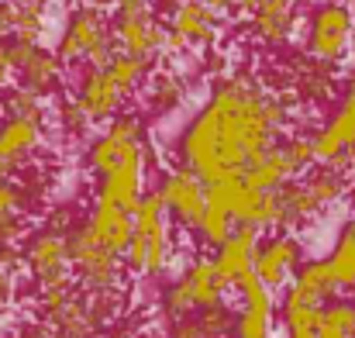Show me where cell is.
<instances>
[{"mask_svg": "<svg viewBox=\"0 0 355 338\" xmlns=\"http://www.w3.org/2000/svg\"><path fill=\"white\" fill-rule=\"evenodd\" d=\"M10 38V14H7V0L0 3V42Z\"/></svg>", "mask_w": 355, "mask_h": 338, "instance_id": "f35d334b", "label": "cell"}, {"mask_svg": "<svg viewBox=\"0 0 355 338\" xmlns=\"http://www.w3.org/2000/svg\"><path fill=\"white\" fill-rule=\"evenodd\" d=\"M355 52V7L349 0H314L304 17V56L324 66H345Z\"/></svg>", "mask_w": 355, "mask_h": 338, "instance_id": "277c9868", "label": "cell"}, {"mask_svg": "<svg viewBox=\"0 0 355 338\" xmlns=\"http://www.w3.org/2000/svg\"><path fill=\"white\" fill-rule=\"evenodd\" d=\"M207 194L218 197L228 208V214L235 218L238 228H255L259 235L262 231H283V201H279V190H255V187H248L238 176V180L211 183Z\"/></svg>", "mask_w": 355, "mask_h": 338, "instance_id": "30bf717a", "label": "cell"}, {"mask_svg": "<svg viewBox=\"0 0 355 338\" xmlns=\"http://www.w3.org/2000/svg\"><path fill=\"white\" fill-rule=\"evenodd\" d=\"M73 101L83 108V114L94 121V124H107L111 117L124 114V87L111 76L107 66H80L76 80H73Z\"/></svg>", "mask_w": 355, "mask_h": 338, "instance_id": "ac0fdd59", "label": "cell"}, {"mask_svg": "<svg viewBox=\"0 0 355 338\" xmlns=\"http://www.w3.org/2000/svg\"><path fill=\"white\" fill-rule=\"evenodd\" d=\"M238 307H211L200 314H187L176 321H166V335L162 338H235Z\"/></svg>", "mask_w": 355, "mask_h": 338, "instance_id": "d4e9b609", "label": "cell"}, {"mask_svg": "<svg viewBox=\"0 0 355 338\" xmlns=\"http://www.w3.org/2000/svg\"><path fill=\"white\" fill-rule=\"evenodd\" d=\"M45 145V124L24 117H0V183L14 180Z\"/></svg>", "mask_w": 355, "mask_h": 338, "instance_id": "44dd1931", "label": "cell"}, {"mask_svg": "<svg viewBox=\"0 0 355 338\" xmlns=\"http://www.w3.org/2000/svg\"><path fill=\"white\" fill-rule=\"evenodd\" d=\"M235 228L238 225H235V218L228 214V208H225L218 197H211V194H207V211H204L200 225H197V231H193V235H197V242H200V245H207V248L214 252V248H218V245L235 231Z\"/></svg>", "mask_w": 355, "mask_h": 338, "instance_id": "1f68e13d", "label": "cell"}, {"mask_svg": "<svg viewBox=\"0 0 355 338\" xmlns=\"http://www.w3.org/2000/svg\"><path fill=\"white\" fill-rule=\"evenodd\" d=\"M266 3H297V0H245V14L255 7H266Z\"/></svg>", "mask_w": 355, "mask_h": 338, "instance_id": "b9f144b4", "label": "cell"}, {"mask_svg": "<svg viewBox=\"0 0 355 338\" xmlns=\"http://www.w3.org/2000/svg\"><path fill=\"white\" fill-rule=\"evenodd\" d=\"M218 17H235V14H245V0H204Z\"/></svg>", "mask_w": 355, "mask_h": 338, "instance_id": "8d00e7d4", "label": "cell"}, {"mask_svg": "<svg viewBox=\"0 0 355 338\" xmlns=\"http://www.w3.org/2000/svg\"><path fill=\"white\" fill-rule=\"evenodd\" d=\"M148 162H152V149L145 145L141 152H135L131 159H124V162L114 166L111 173L97 176V194H94V201L114 204L121 211H131V214H135V208H138L141 197L148 194V190H145Z\"/></svg>", "mask_w": 355, "mask_h": 338, "instance_id": "d6986e66", "label": "cell"}, {"mask_svg": "<svg viewBox=\"0 0 355 338\" xmlns=\"http://www.w3.org/2000/svg\"><path fill=\"white\" fill-rule=\"evenodd\" d=\"M111 14L101 3H80L66 14V24L55 42V56L66 66H107L114 56Z\"/></svg>", "mask_w": 355, "mask_h": 338, "instance_id": "5b68a950", "label": "cell"}, {"mask_svg": "<svg viewBox=\"0 0 355 338\" xmlns=\"http://www.w3.org/2000/svg\"><path fill=\"white\" fill-rule=\"evenodd\" d=\"M190 94V80L176 69H159L148 76V87H145V104L152 114H169L176 111Z\"/></svg>", "mask_w": 355, "mask_h": 338, "instance_id": "83f0119b", "label": "cell"}, {"mask_svg": "<svg viewBox=\"0 0 355 338\" xmlns=\"http://www.w3.org/2000/svg\"><path fill=\"white\" fill-rule=\"evenodd\" d=\"M311 142H314V159L318 162L355 173V66L345 76L338 104L314 128Z\"/></svg>", "mask_w": 355, "mask_h": 338, "instance_id": "ba28073f", "label": "cell"}, {"mask_svg": "<svg viewBox=\"0 0 355 338\" xmlns=\"http://www.w3.org/2000/svg\"><path fill=\"white\" fill-rule=\"evenodd\" d=\"M69 262H73V276L87 294H104V290H121L124 287V259L101 248L97 242H90L80 228L69 231Z\"/></svg>", "mask_w": 355, "mask_h": 338, "instance_id": "9a60e30c", "label": "cell"}, {"mask_svg": "<svg viewBox=\"0 0 355 338\" xmlns=\"http://www.w3.org/2000/svg\"><path fill=\"white\" fill-rule=\"evenodd\" d=\"M17 294V269L0 266V304H10Z\"/></svg>", "mask_w": 355, "mask_h": 338, "instance_id": "d590c367", "label": "cell"}, {"mask_svg": "<svg viewBox=\"0 0 355 338\" xmlns=\"http://www.w3.org/2000/svg\"><path fill=\"white\" fill-rule=\"evenodd\" d=\"M24 338H62V335H55L52 328H45V325H35V328H28L24 332Z\"/></svg>", "mask_w": 355, "mask_h": 338, "instance_id": "ab89813d", "label": "cell"}, {"mask_svg": "<svg viewBox=\"0 0 355 338\" xmlns=\"http://www.w3.org/2000/svg\"><path fill=\"white\" fill-rule=\"evenodd\" d=\"M255 248H259V231L255 228H235L214 252H211V262H214V273L218 280L232 290L238 287L252 266H255Z\"/></svg>", "mask_w": 355, "mask_h": 338, "instance_id": "603a6c76", "label": "cell"}, {"mask_svg": "<svg viewBox=\"0 0 355 338\" xmlns=\"http://www.w3.org/2000/svg\"><path fill=\"white\" fill-rule=\"evenodd\" d=\"M3 45L21 87H28L38 97H52L62 87L66 62L55 56V49H42V42H24V38H7Z\"/></svg>", "mask_w": 355, "mask_h": 338, "instance_id": "2e32d148", "label": "cell"}, {"mask_svg": "<svg viewBox=\"0 0 355 338\" xmlns=\"http://www.w3.org/2000/svg\"><path fill=\"white\" fill-rule=\"evenodd\" d=\"M225 294H228V287L218 280L214 262L211 259H190L173 280H166L159 287V314L166 321L200 314V311L228 304Z\"/></svg>", "mask_w": 355, "mask_h": 338, "instance_id": "8992f818", "label": "cell"}, {"mask_svg": "<svg viewBox=\"0 0 355 338\" xmlns=\"http://www.w3.org/2000/svg\"><path fill=\"white\" fill-rule=\"evenodd\" d=\"M311 166H318L314 159V142L311 135H286L279 145H272L255 166L245 169V183L255 190H283L286 183L300 180Z\"/></svg>", "mask_w": 355, "mask_h": 338, "instance_id": "7c38bea8", "label": "cell"}, {"mask_svg": "<svg viewBox=\"0 0 355 338\" xmlns=\"http://www.w3.org/2000/svg\"><path fill=\"white\" fill-rule=\"evenodd\" d=\"M349 180L352 173L338 169V166H311L300 180L286 183L279 190V201H283V231H300L311 221H318L321 214H328L335 204L345 201V190H349Z\"/></svg>", "mask_w": 355, "mask_h": 338, "instance_id": "3957f363", "label": "cell"}, {"mask_svg": "<svg viewBox=\"0 0 355 338\" xmlns=\"http://www.w3.org/2000/svg\"><path fill=\"white\" fill-rule=\"evenodd\" d=\"M235 290H238L235 338H272V325L279 318L276 294L269 287H262L255 273H248Z\"/></svg>", "mask_w": 355, "mask_h": 338, "instance_id": "ffe728a7", "label": "cell"}, {"mask_svg": "<svg viewBox=\"0 0 355 338\" xmlns=\"http://www.w3.org/2000/svg\"><path fill=\"white\" fill-rule=\"evenodd\" d=\"M97 338H131L128 332H107V335H97Z\"/></svg>", "mask_w": 355, "mask_h": 338, "instance_id": "ee69618b", "label": "cell"}, {"mask_svg": "<svg viewBox=\"0 0 355 338\" xmlns=\"http://www.w3.org/2000/svg\"><path fill=\"white\" fill-rule=\"evenodd\" d=\"M297 3H266V7H255L248 10V31L255 42L262 45H286L293 35H297Z\"/></svg>", "mask_w": 355, "mask_h": 338, "instance_id": "cb8c5ba5", "label": "cell"}, {"mask_svg": "<svg viewBox=\"0 0 355 338\" xmlns=\"http://www.w3.org/2000/svg\"><path fill=\"white\" fill-rule=\"evenodd\" d=\"M21 252H24V269L35 280V294H49L76 283L69 262V235L42 225L21 238Z\"/></svg>", "mask_w": 355, "mask_h": 338, "instance_id": "52a82bcc", "label": "cell"}, {"mask_svg": "<svg viewBox=\"0 0 355 338\" xmlns=\"http://www.w3.org/2000/svg\"><path fill=\"white\" fill-rule=\"evenodd\" d=\"M107 69H111V76L124 87L128 97L138 94V90L148 83V76H152V62H145V59H138V56H128V52H121V49L111 56Z\"/></svg>", "mask_w": 355, "mask_h": 338, "instance_id": "836d02e7", "label": "cell"}, {"mask_svg": "<svg viewBox=\"0 0 355 338\" xmlns=\"http://www.w3.org/2000/svg\"><path fill=\"white\" fill-rule=\"evenodd\" d=\"M331 273H335V283L342 294H355V218H345L335 242H331V252L324 255Z\"/></svg>", "mask_w": 355, "mask_h": 338, "instance_id": "f546056e", "label": "cell"}, {"mask_svg": "<svg viewBox=\"0 0 355 338\" xmlns=\"http://www.w3.org/2000/svg\"><path fill=\"white\" fill-rule=\"evenodd\" d=\"M145 145H148V142H145V124H141V117H138V114H118V117H111V121L104 124L101 135L90 138L83 162H87V169H90L94 176H104V173H111L114 166H121L124 159H131L135 152H141Z\"/></svg>", "mask_w": 355, "mask_h": 338, "instance_id": "5bb4252c", "label": "cell"}, {"mask_svg": "<svg viewBox=\"0 0 355 338\" xmlns=\"http://www.w3.org/2000/svg\"><path fill=\"white\" fill-rule=\"evenodd\" d=\"M49 7H52V0H7L10 38L42 42V35L49 28Z\"/></svg>", "mask_w": 355, "mask_h": 338, "instance_id": "f1b7e54d", "label": "cell"}, {"mask_svg": "<svg viewBox=\"0 0 355 338\" xmlns=\"http://www.w3.org/2000/svg\"><path fill=\"white\" fill-rule=\"evenodd\" d=\"M111 28H114V45L128 56H138L145 62H155L166 52L169 31L162 24V17L155 14V7L148 0H135V3H118L111 14Z\"/></svg>", "mask_w": 355, "mask_h": 338, "instance_id": "9c48e42d", "label": "cell"}, {"mask_svg": "<svg viewBox=\"0 0 355 338\" xmlns=\"http://www.w3.org/2000/svg\"><path fill=\"white\" fill-rule=\"evenodd\" d=\"M286 338H318V332H290Z\"/></svg>", "mask_w": 355, "mask_h": 338, "instance_id": "7bdbcfd3", "label": "cell"}, {"mask_svg": "<svg viewBox=\"0 0 355 338\" xmlns=\"http://www.w3.org/2000/svg\"><path fill=\"white\" fill-rule=\"evenodd\" d=\"M31 204H35V197L24 183H17V180L0 183V242H21L24 238Z\"/></svg>", "mask_w": 355, "mask_h": 338, "instance_id": "4316f807", "label": "cell"}, {"mask_svg": "<svg viewBox=\"0 0 355 338\" xmlns=\"http://www.w3.org/2000/svg\"><path fill=\"white\" fill-rule=\"evenodd\" d=\"M118 3H135V0H114V7H118Z\"/></svg>", "mask_w": 355, "mask_h": 338, "instance_id": "bcb514c9", "label": "cell"}, {"mask_svg": "<svg viewBox=\"0 0 355 338\" xmlns=\"http://www.w3.org/2000/svg\"><path fill=\"white\" fill-rule=\"evenodd\" d=\"M318 338H355V297L338 294L321 307Z\"/></svg>", "mask_w": 355, "mask_h": 338, "instance_id": "4dcf8cb0", "label": "cell"}, {"mask_svg": "<svg viewBox=\"0 0 355 338\" xmlns=\"http://www.w3.org/2000/svg\"><path fill=\"white\" fill-rule=\"evenodd\" d=\"M345 208H349V218H355V173L349 180V190H345Z\"/></svg>", "mask_w": 355, "mask_h": 338, "instance_id": "60d3db41", "label": "cell"}, {"mask_svg": "<svg viewBox=\"0 0 355 338\" xmlns=\"http://www.w3.org/2000/svg\"><path fill=\"white\" fill-rule=\"evenodd\" d=\"M55 124H59V135L66 142H83L90 135V128H94V121L73 101V94L69 97H59V104H55Z\"/></svg>", "mask_w": 355, "mask_h": 338, "instance_id": "e575fe53", "label": "cell"}, {"mask_svg": "<svg viewBox=\"0 0 355 338\" xmlns=\"http://www.w3.org/2000/svg\"><path fill=\"white\" fill-rule=\"evenodd\" d=\"M152 190L159 194V201H162V208H166L173 225L190 231V235L197 231L204 211H207V183L197 173H190L187 166L176 162V166H169V169H162L155 176Z\"/></svg>", "mask_w": 355, "mask_h": 338, "instance_id": "4fadbf2b", "label": "cell"}, {"mask_svg": "<svg viewBox=\"0 0 355 338\" xmlns=\"http://www.w3.org/2000/svg\"><path fill=\"white\" fill-rule=\"evenodd\" d=\"M10 80H14V66H10V56H7V45L0 42V97H3V90L10 87Z\"/></svg>", "mask_w": 355, "mask_h": 338, "instance_id": "74e56055", "label": "cell"}, {"mask_svg": "<svg viewBox=\"0 0 355 338\" xmlns=\"http://www.w3.org/2000/svg\"><path fill=\"white\" fill-rule=\"evenodd\" d=\"M0 114L3 117H24V121H38V124H49V108H45V97L31 94L28 87H7L3 97H0Z\"/></svg>", "mask_w": 355, "mask_h": 338, "instance_id": "d6a6232c", "label": "cell"}, {"mask_svg": "<svg viewBox=\"0 0 355 338\" xmlns=\"http://www.w3.org/2000/svg\"><path fill=\"white\" fill-rule=\"evenodd\" d=\"M300 266H304V242L297 238V231H269L266 238H259L252 273L259 276L262 287L279 294L297 276Z\"/></svg>", "mask_w": 355, "mask_h": 338, "instance_id": "e0dca14e", "label": "cell"}, {"mask_svg": "<svg viewBox=\"0 0 355 338\" xmlns=\"http://www.w3.org/2000/svg\"><path fill=\"white\" fill-rule=\"evenodd\" d=\"M293 90L311 108H321V104L335 101V94H338V69L335 66H324V62H314V59L304 56V62L293 73Z\"/></svg>", "mask_w": 355, "mask_h": 338, "instance_id": "484cf974", "label": "cell"}, {"mask_svg": "<svg viewBox=\"0 0 355 338\" xmlns=\"http://www.w3.org/2000/svg\"><path fill=\"white\" fill-rule=\"evenodd\" d=\"M76 228H80L90 242H97L101 248H107V252H114V255L124 259L128 242H131V228H135V214H131V211H121L114 204L94 201V208L80 218Z\"/></svg>", "mask_w": 355, "mask_h": 338, "instance_id": "7402d4cb", "label": "cell"}, {"mask_svg": "<svg viewBox=\"0 0 355 338\" xmlns=\"http://www.w3.org/2000/svg\"><path fill=\"white\" fill-rule=\"evenodd\" d=\"M3 338H24V332H10V335H3Z\"/></svg>", "mask_w": 355, "mask_h": 338, "instance_id": "f6af8a7d", "label": "cell"}, {"mask_svg": "<svg viewBox=\"0 0 355 338\" xmlns=\"http://www.w3.org/2000/svg\"><path fill=\"white\" fill-rule=\"evenodd\" d=\"M173 262H176V225L169 221L159 194L148 190L135 208V228L124 252V269L128 276L138 280H162L173 269Z\"/></svg>", "mask_w": 355, "mask_h": 338, "instance_id": "7a4b0ae2", "label": "cell"}, {"mask_svg": "<svg viewBox=\"0 0 355 338\" xmlns=\"http://www.w3.org/2000/svg\"><path fill=\"white\" fill-rule=\"evenodd\" d=\"M293 121L286 94L266 87L252 73H221L207 101L180 128L173 155L207 187L245 176L272 145H279Z\"/></svg>", "mask_w": 355, "mask_h": 338, "instance_id": "6da1fadb", "label": "cell"}, {"mask_svg": "<svg viewBox=\"0 0 355 338\" xmlns=\"http://www.w3.org/2000/svg\"><path fill=\"white\" fill-rule=\"evenodd\" d=\"M169 31L166 49H214L221 38V17L204 0H159L155 10Z\"/></svg>", "mask_w": 355, "mask_h": 338, "instance_id": "8fae6325", "label": "cell"}]
</instances>
